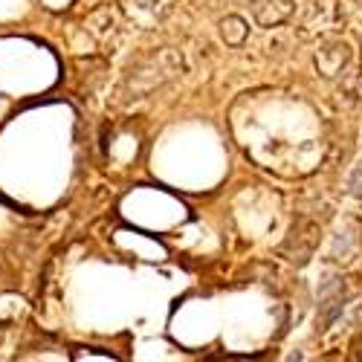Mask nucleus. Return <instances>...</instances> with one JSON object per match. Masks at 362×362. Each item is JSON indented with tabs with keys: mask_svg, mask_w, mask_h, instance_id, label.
Returning a JSON list of instances; mask_svg holds the SVG:
<instances>
[{
	"mask_svg": "<svg viewBox=\"0 0 362 362\" xmlns=\"http://www.w3.org/2000/svg\"><path fill=\"white\" fill-rule=\"evenodd\" d=\"M354 195H356V197H362V183H359V186L354 188Z\"/></svg>",
	"mask_w": 362,
	"mask_h": 362,
	"instance_id": "nucleus-2",
	"label": "nucleus"
},
{
	"mask_svg": "<svg viewBox=\"0 0 362 362\" xmlns=\"http://www.w3.org/2000/svg\"><path fill=\"white\" fill-rule=\"evenodd\" d=\"M342 308H345V287H342L339 278H331L328 287L319 293V331H328V325L342 313Z\"/></svg>",
	"mask_w": 362,
	"mask_h": 362,
	"instance_id": "nucleus-1",
	"label": "nucleus"
}]
</instances>
